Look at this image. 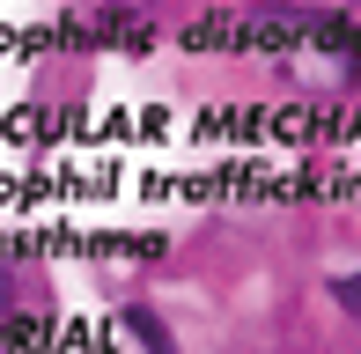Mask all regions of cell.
Returning <instances> with one entry per match:
<instances>
[{
  "label": "cell",
  "mask_w": 361,
  "mask_h": 354,
  "mask_svg": "<svg viewBox=\"0 0 361 354\" xmlns=\"http://www.w3.org/2000/svg\"><path fill=\"white\" fill-rule=\"evenodd\" d=\"M118 325H126V340H133L140 354H185V347H177V332H170V317H162L155 303H126Z\"/></svg>",
  "instance_id": "1"
},
{
  "label": "cell",
  "mask_w": 361,
  "mask_h": 354,
  "mask_svg": "<svg viewBox=\"0 0 361 354\" xmlns=\"http://www.w3.org/2000/svg\"><path fill=\"white\" fill-rule=\"evenodd\" d=\"M30 303H44V281L30 266H15V259H0V317H15V310H30Z\"/></svg>",
  "instance_id": "2"
},
{
  "label": "cell",
  "mask_w": 361,
  "mask_h": 354,
  "mask_svg": "<svg viewBox=\"0 0 361 354\" xmlns=\"http://www.w3.org/2000/svg\"><path fill=\"white\" fill-rule=\"evenodd\" d=\"M324 295H332V310L347 317V325H361V259H354V266H339L332 281H324Z\"/></svg>",
  "instance_id": "3"
},
{
  "label": "cell",
  "mask_w": 361,
  "mask_h": 354,
  "mask_svg": "<svg viewBox=\"0 0 361 354\" xmlns=\"http://www.w3.org/2000/svg\"><path fill=\"white\" fill-rule=\"evenodd\" d=\"M354 8H361V0H354Z\"/></svg>",
  "instance_id": "4"
}]
</instances>
